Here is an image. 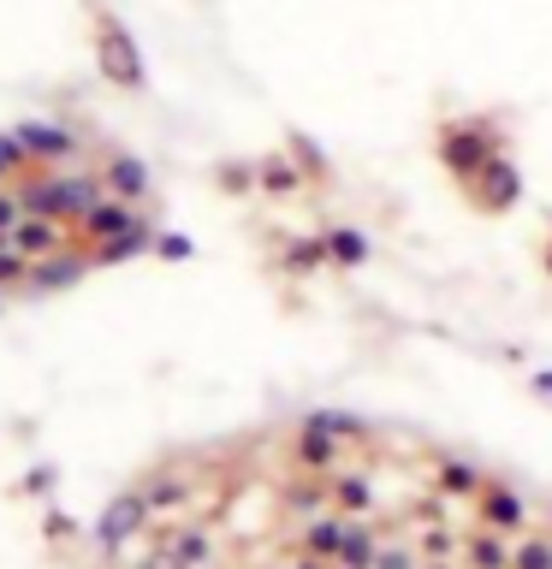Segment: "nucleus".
Segmentation results:
<instances>
[{"instance_id": "1", "label": "nucleus", "mask_w": 552, "mask_h": 569, "mask_svg": "<svg viewBox=\"0 0 552 569\" xmlns=\"http://www.w3.org/2000/svg\"><path fill=\"white\" fill-rule=\"evenodd\" d=\"M78 243H83V256L96 267H119V261L149 256V249H155V226H149V213H142V202L101 196V202L78 220Z\"/></svg>"}, {"instance_id": "2", "label": "nucleus", "mask_w": 552, "mask_h": 569, "mask_svg": "<svg viewBox=\"0 0 552 569\" xmlns=\"http://www.w3.org/2000/svg\"><path fill=\"white\" fill-rule=\"evenodd\" d=\"M12 190L24 202V213H42V220H60V226H78L107 196L101 172H83V167H30Z\"/></svg>"}, {"instance_id": "3", "label": "nucleus", "mask_w": 552, "mask_h": 569, "mask_svg": "<svg viewBox=\"0 0 552 569\" xmlns=\"http://www.w3.org/2000/svg\"><path fill=\"white\" fill-rule=\"evenodd\" d=\"M511 142H505V131H499V119H487V113H463V119H445L440 124V137H434V154H440V167L457 178H475L481 167H487L493 154H505Z\"/></svg>"}, {"instance_id": "4", "label": "nucleus", "mask_w": 552, "mask_h": 569, "mask_svg": "<svg viewBox=\"0 0 552 569\" xmlns=\"http://www.w3.org/2000/svg\"><path fill=\"white\" fill-rule=\"evenodd\" d=\"M89 24H96V66H101V78H107V83H119V89H142V83H149L142 48H137V36L125 30V18H119V12L96 7V12H89Z\"/></svg>"}, {"instance_id": "5", "label": "nucleus", "mask_w": 552, "mask_h": 569, "mask_svg": "<svg viewBox=\"0 0 552 569\" xmlns=\"http://www.w3.org/2000/svg\"><path fill=\"white\" fill-rule=\"evenodd\" d=\"M463 196H470V208H475V213H511L516 202H523V172H516L511 149H505V154H493L475 178H463Z\"/></svg>"}, {"instance_id": "6", "label": "nucleus", "mask_w": 552, "mask_h": 569, "mask_svg": "<svg viewBox=\"0 0 552 569\" xmlns=\"http://www.w3.org/2000/svg\"><path fill=\"white\" fill-rule=\"evenodd\" d=\"M12 137L24 142L30 167H78V160H83L78 131H66V124H53V119H18Z\"/></svg>"}, {"instance_id": "7", "label": "nucleus", "mask_w": 552, "mask_h": 569, "mask_svg": "<svg viewBox=\"0 0 552 569\" xmlns=\"http://www.w3.org/2000/svg\"><path fill=\"white\" fill-rule=\"evenodd\" d=\"M89 261L83 249H60V256H42V261H30V284H24V297H53V291H71V284H83L89 279Z\"/></svg>"}, {"instance_id": "8", "label": "nucleus", "mask_w": 552, "mask_h": 569, "mask_svg": "<svg viewBox=\"0 0 552 569\" xmlns=\"http://www.w3.org/2000/svg\"><path fill=\"white\" fill-rule=\"evenodd\" d=\"M101 184H107V196H125V202H149L155 178H149V160H142V154L107 149L101 154Z\"/></svg>"}, {"instance_id": "9", "label": "nucleus", "mask_w": 552, "mask_h": 569, "mask_svg": "<svg viewBox=\"0 0 552 569\" xmlns=\"http://www.w3.org/2000/svg\"><path fill=\"white\" fill-rule=\"evenodd\" d=\"M303 184H309V172L297 167L285 149H267V154H256V190L262 196H274V202H285V196H297Z\"/></svg>"}, {"instance_id": "10", "label": "nucleus", "mask_w": 552, "mask_h": 569, "mask_svg": "<svg viewBox=\"0 0 552 569\" xmlns=\"http://www.w3.org/2000/svg\"><path fill=\"white\" fill-rule=\"evenodd\" d=\"M274 267H279L285 279H309L315 267H327V231H309V238H292V243H285L279 256H274Z\"/></svg>"}, {"instance_id": "11", "label": "nucleus", "mask_w": 552, "mask_h": 569, "mask_svg": "<svg viewBox=\"0 0 552 569\" xmlns=\"http://www.w3.org/2000/svg\"><path fill=\"white\" fill-rule=\"evenodd\" d=\"M327 261L363 267V261H368V238H363L356 226H333V231H327Z\"/></svg>"}, {"instance_id": "12", "label": "nucleus", "mask_w": 552, "mask_h": 569, "mask_svg": "<svg viewBox=\"0 0 552 569\" xmlns=\"http://www.w3.org/2000/svg\"><path fill=\"white\" fill-rule=\"evenodd\" d=\"M24 284H30V256H18V249L0 238V291H7V297H24Z\"/></svg>"}, {"instance_id": "13", "label": "nucleus", "mask_w": 552, "mask_h": 569, "mask_svg": "<svg viewBox=\"0 0 552 569\" xmlns=\"http://www.w3.org/2000/svg\"><path fill=\"white\" fill-rule=\"evenodd\" d=\"M285 149H292V160H297V167L309 172V178H327V172H333V160L321 154V142H315V137L292 131V137H285Z\"/></svg>"}, {"instance_id": "14", "label": "nucleus", "mask_w": 552, "mask_h": 569, "mask_svg": "<svg viewBox=\"0 0 552 569\" xmlns=\"http://www.w3.org/2000/svg\"><path fill=\"white\" fill-rule=\"evenodd\" d=\"M214 184L226 196H249L256 190V160H220V167H214Z\"/></svg>"}, {"instance_id": "15", "label": "nucleus", "mask_w": 552, "mask_h": 569, "mask_svg": "<svg viewBox=\"0 0 552 569\" xmlns=\"http://www.w3.org/2000/svg\"><path fill=\"white\" fill-rule=\"evenodd\" d=\"M24 172H30V154H24V142H18L12 131H0V184H18Z\"/></svg>"}, {"instance_id": "16", "label": "nucleus", "mask_w": 552, "mask_h": 569, "mask_svg": "<svg viewBox=\"0 0 552 569\" xmlns=\"http://www.w3.org/2000/svg\"><path fill=\"white\" fill-rule=\"evenodd\" d=\"M155 256H160V261H190L196 243L185 238V231H155Z\"/></svg>"}, {"instance_id": "17", "label": "nucleus", "mask_w": 552, "mask_h": 569, "mask_svg": "<svg viewBox=\"0 0 552 569\" xmlns=\"http://www.w3.org/2000/svg\"><path fill=\"white\" fill-rule=\"evenodd\" d=\"M534 391H546V398H552V373H534Z\"/></svg>"}, {"instance_id": "18", "label": "nucleus", "mask_w": 552, "mask_h": 569, "mask_svg": "<svg viewBox=\"0 0 552 569\" xmlns=\"http://www.w3.org/2000/svg\"><path fill=\"white\" fill-rule=\"evenodd\" d=\"M541 267H546V279H552V238H546V256H541Z\"/></svg>"}, {"instance_id": "19", "label": "nucleus", "mask_w": 552, "mask_h": 569, "mask_svg": "<svg viewBox=\"0 0 552 569\" xmlns=\"http://www.w3.org/2000/svg\"><path fill=\"white\" fill-rule=\"evenodd\" d=\"M0 297H7V291H0Z\"/></svg>"}]
</instances>
